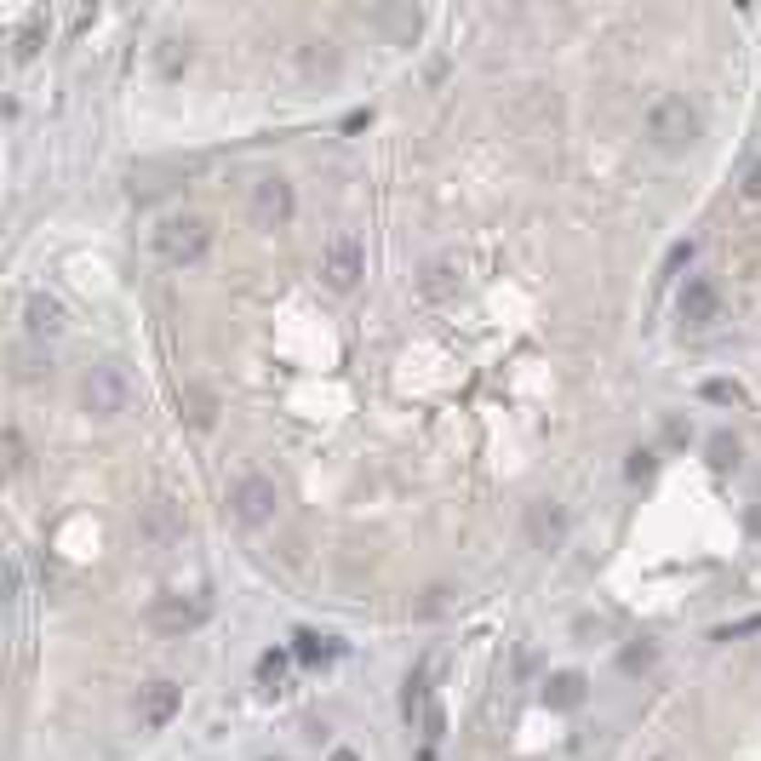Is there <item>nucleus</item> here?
<instances>
[{
	"label": "nucleus",
	"mask_w": 761,
	"mask_h": 761,
	"mask_svg": "<svg viewBox=\"0 0 761 761\" xmlns=\"http://www.w3.org/2000/svg\"><path fill=\"white\" fill-rule=\"evenodd\" d=\"M418 761H435V756H429V750H424V756H418Z\"/></svg>",
	"instance_id": "a878e982"
},
{
	"label": "nucleus",
	"mask_w": 761,
	"mask_h": 761,
	"mask_svg": "<svg viewBox=\"0 0 761 761\" xmlns=\"http://www.w3.org/2000/svg\"><path fill=\"white\" fill-rule=\"evenodd\" d=\"M373 24L396 29L401 40H412V35H418V24H424V17H418V12H373Z\"/></svg>",
	"instance_id": "f3484780"
},
{
	"label": "nucleus",
	"mask_w": 761,
	"mask_h": 761,
	"mask_svg": "<svg viewBox=\"0 0 761 761\" xmlns=\"http://www.w3.org/2000/svg\"><path fill=\"white\" fill-rule=\"evenodd\" d=\"M138 527H143L149 544H178V538H184V504H178V498H166V492L149 498Z\"/></svg>",
	"instance_id": "9d476101"
},
{
	"label": "nucleus",
	"mask_w": 761,
	"mask_h": 761,
	"mask_svg": "<svg viewBox=\"0 0 761 761\" xmlns=\"http://www.w3.org/2000/svg\"><path fill=\"white\" fill-rule=\"evenodd\" d=\"M0 441H6V470H12V475H24V464H29V441H24V429L6 424V435H0Z\"/></svg>",
	"instance_id": "dca6fc26"
},
{
	"label": "nucleus",
	"mask_w": 761,
	"mask_h": 761,
	"mask_svg": "<svg viewBox=\"0 0 761 761\" xmlns=\"http://www.w3.org/2000/svg\"><path fill=\"white\" fill-rule=\"evenodd\" d=\"M366 275V247L355 235H333V241L321 247V280L333 292H355V280Z\"/></svg>",
	"instance_id": "20e7f679"
},
{
	"label": "nucleus",
	"mask_w": 761,
	"mask_h": 761,
	"mask_svg": "<svg viewBox=\"0 0 761 761\" xmlns=\"http://www.w3.org/2000/svg\"><path fill=\"white\" fill-rule=\"evenodd\" d=\"M126 401H132V384H126V366H121V361L86 366V378H80V407L92 412V418H121Z\"/></svg>",
	"instance_id": "f03ea898"
},
{
	"label": "nucleus",
	"mask_w": 761,
	"mask_h": 761,
	"mask_svg": "<svg viewBox=\"0 0 761 761\" xmlns=\"http://www.w3.org/2000/svg\"><path fill=\"white\" fill-rule=\"evenodd\" d=\"M292 641H298V659H303V664H315V659H333V652H338V647L326 641V636H315V629H298Z\"/></svg>",
	"instance_id": "2eb2a0df"
},
{
	"label": "nucleus",
	"mask_w": 761,
	"mask_h": 761,
	"mask_svg": "<svg viewBox=\"0 0 761 761\" xmlns=\"http://www.w3.org/2000/svg\"><path fill=\"white\" fill-rule=\"evenodd\" d=\"M710 459L722 464V470H727V464H738V441H733L727 429H722V435H710Z\"/></svg>",
	"instance_id": "aec40b11"
},
{
	"label": "nucleus",
	"mask_w": 761,
	"mask_h": 761,
	"mask_svg": "<svg viewBox=\"0 0 761 761\" xmlns=\"http://www.w3.org/2000/svg\"><path fill=\"white\" fill-rule=\"evenodd\" d=\"M676 310H682V321H687V326H710L715 315H722V292H715V280L687 275V287L676 292Z\"/></svg>",
	"instance_id": "1a4fd4ad"
},
{
	"label": "nucleus",
	"mask_w": 761,
	"mask_h": 761,
	"mask_svg": "<svg viewBox=\"0 0 761 761\" xmlns=\"http://www.w3.org/2000/svg\"><path fill=\"white\" fill-rule=\"evenodd\" d=\"M647 138L659 143V149H687L692 138H699V109H692L687 98H659L647 109Z\"/></svg>",
	"instance_id": "7ed1b4c3"
},
{
	"label": "nucleus",
	"mask_w": 761,
	"mask_h": 761,
	"mask_svg": "<svg viewBox=\"0 0 761 761\" xmlns=\"http://www.w3.org/2000/svg\"><path fill=\"white\" fill-rule=\"evenodd\" d=\"M178 710H184V687L178 682H149V687H138V722L149 733H161Z\"/></svg>",
	"instance_id": "6e6552de"
},
{
	"label": "nucleus",
	"mask_w": 761,
	"mask_h": 761,
	"mask_svg": "<svg viewBox=\"0 0 761 761\" xmlns=\"http://www.w3.org/2000/svg\"><path fill=\"white\" fill-rule=\"evenodd\" d=\"M275 504H280V487L270 481V475H241V481L229 487V510H235L241 527H264V521L275 515Z\"/></svg>",
	"instance_id": "423d86ee"
},
{
	"label": "nucleus",
	"mask_w": 761,
	"mask_h": 761,
	"mask_svg": "<svg viewBox=\"0 0 761 761\" xmlns=\"http://www.w3.org/2000/svg\"><path fill=\"white\" fill-rule=\"evenodd\" d=\"M652 664V647H629L624 652V670H629V676H636V670H647Z\"/></svg>",
	"instance_id": "4be33fe9"
},
{
	"label": "nucleus",
	"mask_w": 761,
	"mask_h": 761,
	"mask_svg": "<svg viewBox=\"0 0 761 761\" xmlns=\"http://www.w3.org/2000/svg\"><path fill=\"white\" fill-rule=\"evenodd\" d=\"M280 676H287V652H264V659H258V682L275 687Z\"/></svg>",
	"instance_id": "6ab92c4d"
},
{
	"label": "nucleus",
	"mask_w": 761,
	"mask_h": 761,
	"mask_svg": "<svg viewBox=\"0 0 761 761\" xmlns=\"http://www.w3.org/2000/svg\"><path fill=\"white\" fill-rule=\"evenodd\" d=\"M252 224L258 229H287L292 224V184L287 178H258L252 184Z\"/></svg>",
	"instance_id": "0eeeda50"
},
{
	"label": "nucleus",
	"mask_w": 761,
	"mask_h": 761,
	"mask_svg": "<svg viewBox=\"0 0 761 761\" xmlns=\"http://www.w3.org/2000/svg\"><path fill=\"white\" fill-rule=\"evenodd\" d=\"M63 321H69V315H63V303H58L52 292H29V298H24V333H29V338H58Z\"/></svg>",
	"instance_id": "9b49d317"
},
{
	"label": "nucleus",
	"mask_w": 761,
	"mask_h": 761,
	"mask_svg": "<svg viewBox=\"0 0 761 761\" xmlns=\"http://www.w3.org/2000/svg\"><path fill=\"white\" fill-rule=\"evenodd\" d=\"M212 618V601L206 596H161L155 607H149V624H155V636H166V641H178V636H189V629H201Z\"/></svg>",
	"instance_id": "39448f33"
},
{
	"label": "nucleus",
	"mask_w": 761,
	"mask_h": 761,
	"mask_svg": "<svg viewBox=\"0 0 761 761\" xmlns=\"http://www.w3.org/2000/svg\"><path fill=\"white\" fill-rule=\"evenodd\" d=\"M745 195H750V201H761V155H756L750 172H745Z\"/></svg>",
	"instance_id": "5701e85b"
},
{
	"label": "nucleus",
	"mask_w": 761,
	"mask_h": 761,
	"mask_svg": "<svg viewBox=\"0 0 761 761\" xmlns=\"http://www.w3.org/2000/svg\"><path fill=\"white\" fill-rule=\"evenodd\" d=\"M527 521H533V538H538V544H555L561 533H567V521H561V510H555V504H533V515H527Z\"/></svg>",
	"instance_id": "ddd939ff"
},
{
	"label": "nucleus",
	"mask_w": 761,
	"mask_h": 761,
	"mask_svg": "<svg viewBox=\"0 0 761 761\" xmlns=\"http://www.w3.org/2000/svg\"><path fill=\"white\" fill-rule=\"evenodd\" d=\"M544 699H550L555 710H573V704H584V676H578V670H561V676L550 682V692H544Z\"/></svg>",
	"instance_id": "f8f14e48"
},
{
	"label": "nucleus",
	"mask_w": 761,
	"mask_h": 761,
	"mask_svg": "<svg viewBox=\"0 0 761 761\" xmlns=\"http://www.w3.org/2000/svg\"><path fill=\"white\" fill-rule=\"evenodd\" d=\"M155 252L166 258L172 270H195L212 252V224H206V217H195V212L166 217V224L155 229Z\"/></svg>",
	"instance_id": "f257e3e1"
},
{
	"label": "nucleus",
	"mask_w": 761,
	"mask_h": 761,
	"mask_svg": "<svg viewBox=\"0 0 761 761\" xmlns=\"http://www.w3.org/2000/svg\"><path fill=\"white\" fill-rule=\"evenodd\" d=\"M750 527H756V533H761V510H756V515H750Z\"/></svg>",
	"instance_id": "393cba45"
},
{
	"label": "nucleus",
	"mask_w": 761,
	"mask_h": 761,
	"mask_svg": "<svg viewBox=\"0 0 761 761\" xmlns=\"http://www.w3.org/2000/svg\"><path fill=\"white\" fill-rule=\"evenodd\" d=\"M452 280H459V264H452V258H435L418 287H424V298H441V292H452Z\"/></svg>",
	"instance_id": "4468645a"
},
{
	"label": "nucleus",
	"mask_w": 761,
	"mask_h": 761,
	"mask_svg": "<svg viewBox=\"0 0 761 761\" xmlns=\"http://www.w3.org/2000/svg\"><path fill=\"white\" fill-rule=\"evenodd\" d=\"M704 401H715V407H745V389H738L733 378H710L704 384Z\"/></svg>",
	"instance_id": "a211bd4d"
},
{
	"label": "nucleus",
	"mask_w": 761,
	"mask_h": 761,
	"mask_svg": "<svg viewBox=\"0 0 761 761\" xmlns=\"http://www.w3.org/2000/svg\"><path fill=\"white\" fill-rule=\"evenodd\" d=\"M624 475H629V481H647V475H652V452L636 447V452H629V464H624Z\"/></svg>",
	"instance_id": "412c9836"
},
{
	"label": "nucleus",
	"mask_w": 761,
	"mask_h": 761,
	"mask_svg": "<svg viewBox=\"0 0 761 761\" xmlns=\"http://www.w3.org/2000/svg\"><path fill=\"white\" fill-rule=\"evenodd\" d=\"M333 761H361V756L355 750H333Z\"/></svg>",
	"instance_id": "b1692460"
}]
</instances>
